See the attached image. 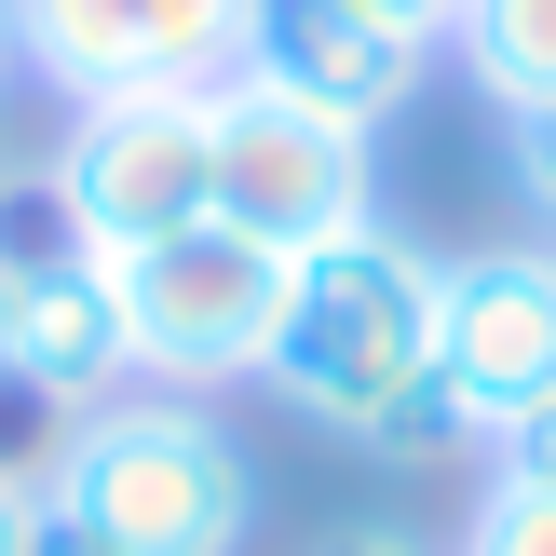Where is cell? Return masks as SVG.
<instances>
[{
  "label": "cell",
  "mask_w": 556,
  "mask_h": 556,
  "mask_svg": "<svg viewBox=\"0 0 556 556\" xmlns=\"http://www.w3.org/2000/svg\"><path fill=\"white\" fill-rule=\"evenodd\" d=\"M434 313H448V258L367 217V231L286 258V326L258 353V394L367 462H448L462 421L434 394Z\"/></svg>",
  "instance_id": "1"
},
{
  "label": "cell",
  "mask_w": 556,
  "mask_h": 556,
  "mask_svg": "<svg viewBox=\"0 0 556 556\" xmlns=\"http://www.w3.org/2000/svg\"><path fill=\"white\" fill-rule=\"evenodd\" d=\"M41 503L81 516L109 556H244L258 543V462H244V434L204 394L123 380L109 407H81L54 434Z\"/></svg>",
  "instance_id": "2"
},
{
  "label": "cell",
  "mask_w": 556,
  "mask_h": 556,
  "mask_svg": "<svg viewBox=\"0 0 556 556\" xmlns=\"http://www.w3.org/2000/svg\"><path fill=\"white\" fill-rule=\"evenodd\" d=\"M109 299H123V353L163 394H217V380H258L271 326H286V258L231 217H190V231L109 258Z\"/></svg>",
  "instance_id": "3"
},
{
  "label": "cell",
  "mask_w": 556,
  "mask_h": 556,
  "mask_svg": "<svg viewBox=\"0 0 556 556\" xmlns=\"http://www.w3.org/2000/svg\"><path fill=\"white\" fill-rule=\"evenodd\" d=\"M54 244L81 258H136V244L217 217V150H204V96H96L54 123Z\"/></svg>",
  "instance_id": "4"
},
{
  "label": "cell",
  "mask_w": 556,
  "mask_h": 556,
  "mask_svg": "<svg viewBox=\"0 0 556 556\" xmlns=\"http://www.w3.org/2000/svg\"><path fill=\"white\" fill-rule=\"evenodd\" d=\"M204 150H217V217L258 231L271 258H313V244H340V231L380 217L367 136L299 109V96H271V81H244V68L204 96Z\"/></svg>",
  "instance_id": "5"
},
{
  "label": "cell",
  "mask_w": 556,
  "mask_h": 556,
  "mask_svg": "<svg viewBox=\"0 0 556 556\" xmlns=\"http://www.w3.org/2000/svg\"><path fill=\"white\" fill-rule=\"evenodd\" d=\"M14 27V81H41L54 109L96 96H217L244 68L258 0H0Z\"/></svg>",
  "instance_id": "6"
},
{
  "label": "cell",
  "mask_w": 556,
  "mask_h": 556,
  "mask_svg": "<svg viewBox=\"0 0 556 556\" xmlns=\"http://www.w3.org/2000/svg\"><path fill=\"white\" fill-rule=\"evenodd\" d=\"M434 394H448L462 448H489L503 421H530L556 394V244H476V258H448Z\"/></svg>",
  "instance_id": "7"
},
{
  "label": "cell",
  "mask_w": 556,
  "mask_h": 556,
  "mask_svg": "<svg viewBox=\"0 0 556 556\" xmlns=\"http://www.w3.org/2000/svg\"><path fill=\"white\" fill-rule=\"evenodd\" d=\"M434 54L448 41L407 27V14H380V0H258V27H244V81H271V96L326 109V123H353V136L407 123L421 81H434Z\"/></svg>",
  "instance_id": "8"
},
{
  "label": "cell",
  "mask_w": 556,
  "mask_h": 556,
  "mask_svg": "<svg viewBox=\"0 0 556 556\" xmlns=\"http://www.w3.org/2000/svg\"><path fill=\"white\" fill-rule=\"evenodd\" d=\"M0 380H14L27 407H54V421H81V407H109V394L136 380V353H123V299H109V258H81V244H27V258H14Z\"/></svg>",
  "instance_id": "9"
},
{
  "label": "cell",
  "mask_w": 556,
  "mask_h": 556,
  "mask_svg": "<svg viewBox=\"0 0 556 556\" xmlns=\"http://www.w3.org/2000/svg\"><path fill=\"white\" fill-rule=\"evenodd\" d=\"M448 54L489 81V109H556V0H462Z\"/></svg>",
  "instance_id": "10"
},
{
  "label": "cell",
  "mask_w": 556,
  "mask_h": 556,
  "mask_svg": "<svg viewBox=\"0 0 556 556\" xmlns=\"http://www.w3.org/2000/svg\"><path fill=\"white\" fill-rule=\"evenodd\" d=\"M448 556H556V489H503V476H489Z\"/></svg>",
  "instance_id": "11"
},
{
  "label": "cell",
  "mask_w": 556,
  "mask_h": 556,
  "mask_svg": "<svg viewBox=\"0 0 556 556\" xmlns=\"http://www.w3.org/2000/svg\"><path fill=\"white\" fill-rule=\"evenodd\" d=\"M503 163H516V190H530V217L556 244V109H503Z\"/></svg>",
  "instance_id": "12"
},
{
  "label": "cell",
  "mask_w": 556,
  "mask_h": 556,
  "mask_svg": "<svg viewBox=\"0 0 556 556\" xmlns=\"http://www.w3.org/2000/svg\"><path fill=\"white\" fill-rule=\"evenodd\" d=\"M489 476H503V489H556V394L530 407V421L489 434Z\"/></svg>",
  "instance_id": "13"
},
{
  "label": "cell",
  "mask_w": 556,
  "mask_h": 556,
  "mask_svg": "<svg viewBox=\"0 0 556 556\" xmlns=\"http://www.w3.org/2000/svg\"><path fill=\"white\" fill-rule=\"evenodd\" d=\"M0 556H41V476H0Z\"/></svg>",
  "instance_id": "14"
},
{
  "label": "cell",
  "mask_w": 556,
  "mask_h": 556,
  "mask_svg": "<svg viewBox=\"0 0 556 556\" xmlns=\"http://www.w3.org/2000/svg\"><path fill=\"white\" fill-rule=\"evenodd\" d=\"M313 556H434V543H407V530H340V543H313Z\"/></svg>",
  "instance_id": "15"
},
{
  "label": "cell",
  "mask_w": 556,
  "mask_h": 556,
  "mask_svg": "<svg viewBox=\"0 0 556 556\" xmlns=\"http://www.w3.org/2000/svg\"><path fill=\"white\" fill-rule=\"evenodd\" d=\"M380 14H407V27H434V41H448V27H462V0H380Z\"/></svg>",
  "instance_id": "16"
},
{
  "label": "cell",
  "mask_w": 556,
  "mask_h": 556,
  "mask_svg": "<svg viewBox=\"0 0 556 556\" xmlns=\"http://www.w3.org/2000/svg\"><path fill=\"white\" fill-rule=\"evenodd\" d=\"M14 258H27V244H0V313H14Z\"/></svg>",
  "instance_id": "17"
},
{
  "label": "cell",
  "mask_w": 556,
  "mask_h": 556,
  "mask_svg": "<svg viewBox=\"0 0 556 556\" xmlns=\"http://www.w3.org/2000/svg\"><path fill=\"white\" fill-rule=\"evenodd\" d=\"M0 96H14V27H0Z\"/></svg>",
  "instance_id": "18"
},
{
  "label": "cell",
  "mask_w": 556,
  "mask_h": 556,
  "mask_svg": "<svg viewBox=\"0 0 556 556\" xmlns=\"http://www.w3.org/2000/svg\"><path fill=\"white\" fill-rule=\"evenodd\" d=\"M0 177H14V163H0Z\"/></svg>",
  "instance_id": "19"
}]
</instances>
